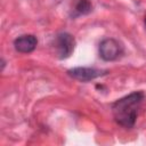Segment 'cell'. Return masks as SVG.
<instances>
[{
  "mask_svg": "<svg viewBox=\"0 0 146 146\" xmlns=\"http://www.w3.org/2000/svg\"><path fill=\"white\" fill-rule=\"evenodd\" d=\"M143 98L144 94L141 91H133L114 102L112 104V112L115 121L124 128H132Z\"/></svg>",
  "mask_w": 146,
  "mask_h": 146,
  "instance_id": "cell-1",
  "label": "cell"
},
{
  "mask_svg": "<svg viewBox=\"0 0 146 146\" xmlns=\"http://www.w3.org/2000/svg\"><path fill=\"white\" fill-rule=\"evenodd\" d=\"M122 54H123L122 44L113 38L104 39L99 44V56L106 62L115 60Z\"/></svg>",
  "mask_w": 146,
  "mask_h": 146,
  "instance_id": "cell-2",
  "label": "cell"
},
{
  "mask_svg": "<svg viewBox=\"0 0 146 146\" xmlns=\"http://www.w3.org/2000/svg\"><path fill=\"white\" fill-rule=\"evenodd\" d=\"M74 46H75L74 36L67 32L59 33L55 39V48L60 59H65L70 57L74 50Z\"/></svg>",
  "mask_w": 146,
  "mask_h": 146,
  "instance_id": "cell-3",
  "label": "cell"
},
{
  "mask_svg": "<svg viewBox=\"0 0 146 146\" xmlns=\"http://www.w3.org/2000/svg\"><path fill=\"white\" fill-rule=\"evenodd\" d=\"M68 75L72 76L75 80H79L81 82H88L91 80H95L99 76H103L107 73V71L105 70H99V68H95V67H74L67 71Z\"/></svg>",
  "mask_w": 146,
  "mask_h": 146,
  "instance_id": "cell-4",
  "label": "cell"
},
{
  "mask_svg": "<svg viewBox=\"0 0 146 146\" xmlns=\"http://www.w3.org/2000/svg\"><path fill=\"white\" fill-rule=\"evenodd\" d=\"M36 44H38V40L32 34L21 35L17 39H15V41H14L15 49L18 52H23V54H27V52L33 51L35 49Z\"/></svg>",
  "mask_w": 146,
  "mask_h": 146,
  "instance_id": "cell-5",
  "label": "cell"
},
{
  "mask_svg": "<svg viewBox=\"0 0 146 146\" xmlns=\"http://www.w3.org/2000/svg\"><path fill=\"white\" fill-rule=\"evenodd\" d=\"M91 9H92V6L90 0H78L74 7V13H75V16L87 15L91 11Z\"/></svg>",
  "mask_w": 146,
  "mask_h": 146,
  "instance_id": "cell-6",
  "label": "cell"
},
{
  "mask_svg": "<svg viewBox=\"0 0 146 146\" xmlns=\"http://www.w3.org/2000/svg\"><path fill=\"white\" fill-rule=\"evenodd\" d=\"M145 23H146V17H145Z\"/></svg>",
  "mask_w": 146,
  "mask_h": 146,
  "instance_id": "cell-7",
  "label": "cell"
}]
</instances>
